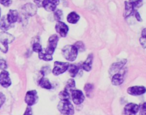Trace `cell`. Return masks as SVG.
I'll return each instance as SVG.
<instances>
[{"mask_svg": "<svg viewBox=\"0 0 146 115\" xmlns=\"http://www.w3.org/2000/svg\"><path fill=\"white\" fill-rule=\"evenodd\" d=\"M14 39V37L11 34L6 32H0V50L2 52L6 53L8 50V45Z\"/></svg>", "mask_w": 146, "mask_h": 115, "instance_id": "7a4b0ae2", "label": "cell"}, {"mask_svg": "<svg viewBox=\"0 0 146 115\" xmlns=\"http://www.w3.org/2000/svg\"><path fill=\"white\" fill-rule=\"evenodd\" d=\"M141 35V37H145L146 38V28H144L142 30Z\"/></svg>", "mask_w": 146, "mask_h": 115, "instance_id": "f35d334b", "label": "cell"}, {"mask_svg": "<svg viewBox=\"0 0 146 115\" xmlns=\"http://www.w3.org/2000/svg\"><path fill=\"white\" fill-rule=\"evenodd\" d=\"M140 106L135 103H128L124 108L125 115H135L139 111Z\"/></svg>", "mask_w": 146, "mask_h": 115, "instance_id": "8992f818", "label": "cell"}, {"mask_svg": "<svg viewBox=\"0 0 146 115\" xmlns=\"http://www.w3.org/2000/svg\"><path fill=\"white\" fill-rule=\"evenodd\" d=\"M0 17H1V9H0Z\"/></svg>", "mask_w": 146, "mask_h": 115, "instance_id": "ab89813d", "label": "cell"}, {"mask_svg": "<svg viewBox=\"0 0 146 115\" xmlns=\"http://www.w3.org/2000/svg\"><path fill=\"white\" fill-rule=\"evenodd\" d=\"M38 57L40 60H42L45 61H51L53 58L52 54L50 52H49L46 49H42L41 51H40L39 53Z\"/></svg>", "mask_w": 146, "mask_h": 115, "instance_id": "2e32d148", "label": "cell"}, {"mask_svg": "<svg viewBox=\"0 0 146 115\" xmlns=\"http://www.w3.org/2000/svg\"><path fill=\"white\" fill-rule=\"evenodd\" d=\"M38 84L41 88H44V89H50L52 88V85H51L50 82L49 81V80L47 78L44 77H43L39 79Z\"/></svg>", "mask_w": 146, "mask_h": 115, "instance_id": "7402d4cb", "label": "cell"}, {"mask_svg": "<svg viewBox=\"0 0 146 115\" xmlns=\"http://www.w3.org/2000/svg\"><path fill=\"white\" fill-rule=\"evenodd\" d=\"M124 81L123 75L121 73H115L113 75L112 78V84L115 86H119L121 85Z\"/></svg>", "mask_w": 146, "mask_h": 115, "instance_id": "d6986e66", "label": "cell"}, {"mask_svg": "<svg viewBox=\"0 0 146 115\" xmlns=\"http://www.w3.org/2000/svg\"><path fill=\"white\" fill-rule=\"evenodd\" d=\"M11 84V81L8 72L2 70L0 73V85L3 88H8Z\"/></svg>", "mask_w": 146, "mask_h": 115, "instance_id": "9c48e42d", "label": "cell"}, {"mask_svg": "<svg viewBox=\"0 0 146 115\" xmlns=\"http://www.w3.org/2000/svg\"><path fill=\"white\" fill-rule=\"evenodd\" d=\"M12 27V24H11L7 20L6 15L3 16L0 21V29L6 31L9 30Z\"/></svg>", "mask_w": 146, "mask_h": 115, "instance_id": "ffe728a7", "label": "cell"}, {"mask_svg": "<svg viewBox=\"0 0 146 115\" xmlns=\"http://www.w3.org/2000/svg\"><path fill=\"white\" fill-rule=\"evenodd\" d=\"M93 89H94V86L91 84H86L84 88V90L86 92V94L88 97L90 96V95L91 94V93L93 91Z\"/></svg>", "mask_w": 146, "mask_h": 115, "instance_id": "d4e9b609", "label": "cell"}, {"mask_svg": "<svg viewBox=\"0 0 146 115\" xmlns=\"http://www.w3.org/2000/svg\"><path fill=\"white\" fill-rule=\"evenodd\" d=\"M32 114H33V113H32L31 108L30 106H28L26 108V109L23 115H32Z\"/></svg>", "mask_w": 146, "mask_h": 115, "instance_id": "d590c367", "label": "cell"}, {"mask_svg": "<svg viewBox=\"0 0 146 115\" xmlns=\"http://www.w3.org/2000/svg\"><path fill=\"white\" fill-rule=\"evenodd\" d=\"M68 72L70 73V75L71 77L74 78L75 77L76 74L78 73L79 70V68L78 65L75 64H71L69 65L68 67Z\"/></svg>", "mask_w": 146, "mask_h": 115, "instance_id": "cb8c5ba5", "label": "cell"}, {"mask_svg": "<svg viewBox=\"0 0 146 115\" xmlns=\"http://www.w3.org/2000/svg\"><path fill=\"white\" fill-rule=\"evenodd\" d=\"M131 4H132L135 8L140 7L142 5L143 0H128Z\"/></svg>", "mask_w": 146, "mask_h": 115, "instance_id": "f1b7e54d", "label": "cell"}, {"mask_svg": "<svg viewBox=\"0 0 146 115\" xmlns=\"http://www.w3.org/2000/svg\"><path fill=\"white\" fill-rule=\"evenodd\" d=\"M22 10L24 14L29 16H33L35 15L36 12V7L33 3H29L24 5Z\"/></svg>", "mask_w": 146, "mask_h": 115, "instance_id": "4fadbf2b", "label": "cell"}, {"mask_svg": "<svg viewBox=\"0 0 146 115\" xmlns=\"http://www.w3.org/2000/svg\"><path fill=\"white\" fill-rule=\"evenodd\" d=\"M146 92V88L143 86H133L127 89V93L132 96H140Z\"/></svg>", "mask_w": 146, "mask_h": 115, "instance_id": "7c38bea8", "label": "cell"}, {"mask_svg": "<svg viewBox=\"0 0 146 115\" xmlns=\"http://www.w3.org/2000/svg\"><path fill=\"white\" fill-rule=\"evenodd\" d=\"M38 97L36 90H33L27 92L25 97V101L28 106H32L34 105L38 101Z\"/></svg>", "mask_w": 146, "mask_h": 115, "instance_id": "5b68a950", "label": "cell"}, {"mask_svg": "<svg viewBox=\"0 0 146 115\" xmlns=\"http://www.w3.org/2000/svg\"><path fill=\"white\" fill-rule=\"evenodd\" d=\"M93 60V55L92 54H90L85 60V61L82 64V69L86 71L89 72L91 70L92 68V63Z\"/></svg>", "mask_w": 146, "mask_h": 115, "instance_id": "ac0fdd59", "label": "cell"}, {"mask_svg": "<svg viewBox=\"0 0 146 115\" xmlns=\"http://www.w3.org/2000/svg\"><path fill=\"white\" fill-rule=\"evenodd\" d=\"M140 115H146V102H144L140 106Z\"/></svg>", "mask_w": 146, "mask_h": 115, "instance_id": "f546056e", "label": "cell"}, {"mask_svg": "<svg viewBox=\"0 0 146 115\" xmlns=\"http://www.w3.org/2000/svg\"><path fill=\"white\" fill-rule=\"evenodd\" d=\"M58 109L64 115H73L74 113V108L70 100H60L58 105Z\"/></svg>", "mask_w": 146, "mask_h": 115, "instance_id": "3957f363", "label": "cell"}, {"mask_svg": "<svg viewBox=\"0 0 146 115\" xmlns=\"http://www.w3.org/2000/svg\"><path fill=\"white\" fill-rule=\"evenodd\" d=\"M11 3H12L11 0H0V3L6 7H8L10 6Z\"/></svg>", "mask_w": 146, "mask_h": 115, "instance_id": "d6a6232c", "label": "cell"}, {"mask_svg": "<svg viewBox=\"0 0 146 115\" xmlns=\"http://www.w3.org/2000/svg\"><path fill=\"white\" fill-rule=\"evenodd\" d=\"M7 68V65L6 61L3 59H0V69L2 70H5Z\"/></svg>", "mask_w": 146, "mask_h": 115, "instance_id": "1f68e13d", "label": "cell"}, {"mask_svg": "<svg viewBox=\"0 0 146 115\" xmlns=\"http://www.w3.org/2000/svg\"><path fill=\"white\" fill-rule=\"evenodd\" d=\"M76 48L78 49V51L80 50V51H83L84 49V45L83 43V42H82L81 41H78L76 42L75 45H74Z\"/></svg>", "mask_w": 146, "mask_h": 115, "instance_id": "4dcf8cb0", "label": "cell"}, {"mask_svg": "<svg viewBox=\"0 0 146 115\" xmlns=\"http://www.w3.org/2000/svg\"><path fill=\"white\" fill-rule=\"evenodd\" d=\"M126 62H127V60H123L120 62H117L113 64L110 68V73L111 74H112V73L115 74L116 72H117V71L120 70V69H121L123 68V67L126 64Z\"/></svg>", "mask_w": 146, "mask_h": 115, "instance_id": "5bb4252c", "label": "cell"}, {"mask_svg": "<svg viewBox=\"0 0 146 115\" xmlns=\"http://www.w3.org/2000/svg\"><path fill=\"white\" fill-rule=\"evenodd\" d=\"M6 17L8 21L11 24H13L18 21V13L15 10H10Z\"/></svg>", "mask_w": 146, "mask_h": 115, "instance_id": "e0dca14e", "label": "cell"}, {"mask_svg": "<svg viewBox=\"0 0 146 115\" xmlns=\"http://www.w3.org/2000/svg\"><path fill=\"white\" fill-rule=\"evenodd\" d=\"M71 98L74 104L79 105L84 100V96L83 93L80 90L74 89L71 93Z\"/></svg>", "mask_w": 146, "mask_h": 115, "instance_id": "ba28073f", "label": "cell"}, {"mask_svg": "<svg viewBox=\"0 0 146 115\" xmlns=\"http://www.w3.org/2000/svg\"><path fill=\"white\" fill-rule=\"evenodd\" d=\"M80 19V16L75 11L70 13L67 17V21L71 24H75L78 22Z\"/></svg>", "mask_w": 146, "mask_h": 115, "instance_id": "44dd1931", "label": "cell"}, {"mask_svg": "<svg viewBox=\"0 0 146 115\" xmlns=\"http://www.w3.org/2000/svg\"><path fill=\"white\" fill-rule=\"evenodd\" d=\"M43 0H34L35 3L36 4V5L39 7L41 6V5L42 4V2Z\"/></svg>", "mask_w": 146, "mask_h": 115, "instance_id": "74e56055", "label": "cell"}, {"mask_svg": "<svg viewBox=\"0 0 146 115\" xmlns=\"http://www.w3.org/2000/svg\"><path fill=\"white\" fill-rule=\"evenodd\" d=\"M63 17V12L60 9H57L54 12V18L56 20L59 21Z\"/></svg>", "mask_w": 146, "mask_h": 115, "instance_id": "4316f807", "label": "cell"}, {"mask_svg": "<svg viewBox=\"0 0 146 115\" xmlns=\"http://www.w3.org/2000/svg\"><path fill=\"white\" fill-rule=\"evenodd\" d=\"M58 40L59 37L56 34H53L49 37L48 41V46L46 49L51 53H54L55 49L57 46Z\"/></svg>", "mask_w": 146, "mask_h": 115, "instance_id": "8fae6325", "label": "cell"}, {"mask_svg": "<svg viewBox=\"0 0 146 115\" xmlns=\"http://www.w3.org/2000/svg\"><path fill=\"white\" fill-rule=\"evenodd\" d=\"M42 49H43L42 47V46L38 42H35L33 45V50L36 53H39L40 51H42Z\"/></svg>", "mask_w": 146, "mask_h": 115, "instance_id": "83f0119b", "label": "cell"}, {"mask_svg": "<svg viewBox=\"0 0 146 115\" xmlns=\"http://www.w3.org/2000/svg\"><path fill=\"white\" fill-rule=\"evenodd\" d=\"M139 41H140V45H141V46L144 49L146 48V38L145 37H141L140 38Z\"/></svg>", "mask_w": 146, "mask_h": 115, "instance_id": "836d02e7", "label": "cell"}, {"mask_svg": "<svg viewBox=\"0 0 146 115\" xmlns=\"http://www.w3.org/2000/svg\"><path fill=\"white\" fill-rule=\"evenodd\" d=\"M55 30L61 37H65L68 31V27L65 23L59 21L55 25Z\"/></svg>", "mask_w": 146, "mask_h": 115, "instance_id": "52a82bcc", "label": "cell"}, {"mask_svg": "<svg viewBox=\"0 0 146 115\" xmlns=\"http://www.w3.org/2000/svg\"><path fill=\"white\" fill-rule=\"evenodd\" d=\"M134 14H135V18H136V19L137 21H139V22H140V21H142V19L141 18V17H140V14H139L137 11H136Z\"/></svg>", "mask_w": 146, "mask_h": 115, "instance_id": "8d00e7d4", "label": "cell"}, {"mask_svg": "<svg viewBox=\"0 0 146 115\" xmlns=\"http://www.w3.org/2000/svg\"><path fill=\"white\" fill-rule=\"evenodd\" d=\"M59 3V0H43L42 6L48 11H54Z\"/></svg>", "mask_w": 146, "mask_h": 115, "instance_id": "30bf717a", "label": "cell"}, {"mask_svg": "<svg viewBox=\"0 0 146 115\" xmlns=\"http://www.w3.org/2000/svg\"><path fill=\"white\" fill-rule=\"evenodd\" d=\"M125 10H124V17H128L135 13L136 11L135 7L131 4L129 1L125 2Z\"/></svg>", "mask_w": 146, "mask_h": 115, "instance_id": "9a60e30c", "label": "cell"}, {"mask_svg": "<svg viewBox=\"0 0 146 115\" xmlns=\"http://www.w3.org/2000/svg\"><path fill=\"white\" fill-rule=\"evenodd\" d=\"M62 53L65 59L69 61H74L78 56V50L75 45H68L62 48Z\"/></svg>", "mask_w": 146, "mask_h": 115, "instance_id": "6da1fadb", "label": "cell"}, {"mask_svg": "<svg viewBox=\"0 0 146 115\" xmlns=\"http://www.w3.org/2000/svg\"><path fill=\"white\" fill-rule=\"evenodd\" d=\"M5 99H6L5 96L2 93L0 92V108L2 106V105L5 102Z\"/></svg>", "mask_w": 146, "mask_h": 115, "instance_id": "e575fe53", "label": "cell"}, {"mask_svg": "<svg viewBox=\"0 0 146 115\" xmlns=\"http://www.w3.org/2000/svg\"><path fill=\"white\" fill-rule=\"evenodd\" d=\"M59 97L60 100H70V93L64 90L59 93Z\"/></svg>", "mask_w": 146, "mask_h": 115, "instance_id": "484cf974", "label": "cell"}, {"mask_svg": "<svg viewBox=\"0 0 146 115\" xmlns=\"http://www.w3.org/2000/svg\"><path fill=\"white\" fill-rule=\"evenodd\" d=\"M69 65L70 64L68 62L55 61L54 62L52 72L54 75L58 76L64 73L67 70H68Z\"/></svg>", "mask_w": 146, "mask_h": 115, "instance_id": "277c9868", "label": "cell"}, {"mask_svg": "<svg viewBox=\"0 0 146 115\" xmlns=\"http://www.w3.org/2000/svg\"><path fill=\"white\" fill-rule=\"evenodd\" d=\"M75 88V82L74 79L71 78L68 80L66 83L64 88V90L70 93H71Z\"/></svg>", "mask_w": 146, "mask_h": 115, "instance_id": "603a6c76", "label": "cell"}]
</instances>
